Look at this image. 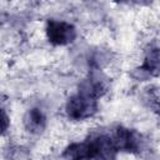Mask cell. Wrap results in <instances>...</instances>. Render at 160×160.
I'll return each instance as SVG.
<instances>
[{"instance_id": "1", "label": "cell", "mask_w": 160, "mask_h": 160, "mask_svg": "<svg viewBox=\"0 0 160 160\" xmlns=\"http://www.w3.org/2000/svg\"><path fill=\"white\" fill-rule=\"evenodd\" d=\"M116 151L111 136L100 134L91 136L82 142L71 144L65 150L64 155L72 159H110L115 158Z\"/></svg>"}, {"instance_id": "2", "label": "cell", "mask_w": 160, "mask_h": 160, "mask_svg": "<svg viewBox=\"0 0 160 160\" xmlns=\"http://www.w3.org/2000/svg\"><path fill=\"white\" fill-rule=\"evenodd\" d=\"M96 99L81 91L69 98L66 102V114L72 120H84L96 112Z\"/></svg>"}, {"instance_id": "3", "label": "cell", "mask_w": 160, "mask_h": 160, "mask_svg": "<svg viewBox=\"0 0 160 160\" xmlns=\"http://www.w3.org/2000/svg\"><path fill=\"white\" fill-rule=\"evenodd\" d=\"M46 35L51 44L66 45L74 41V39L76 38V30L70 22L50 20L46 25Z\"/></svg>"}, {"instance_id": "4", "label": "cell", "mask_w": 160, "mask_h": 160, "mask_svg": "<svg viewBox=\"0 0 160 160\" xmlns=\"http://www.w3.org/2000/svg\"><path fill=\"white\" fill-rule=\"evenodd\" d=\"M111 139L114 141L116 150H122V151H135L140 148L141 144L140 136L135 131L125 128L116 129Z\"/></svg>"}, {"instance_id": "5", "label": "cell", "mask_w": 160, "mask_h": 160, "mask_svg": "<svg viewBox=\"0 0 160 160\" xmlns=\"http://www.w3.org/2000/svg\"><path fill=\"white\" fill-rule=\"evenodd\" d=\"M24 124H25V128L28 131H30L32 134H38L45 129L46 118L40 109L34 108L26 112V115L24 118Z\"/></svg>"}, {"instance_id": "6", "label": "cell", "mask_w": 160, "mask_h": 160, "mask_svg": "<svg viewBox=\"0 0 160 160\" xmlns=\"http://www.w3.org/2000/svg\"><path fill=\"white\" fill-rule=\"evenodd\" d=\"M158 61H159V56H158V49H154L152 51H150V54L148 55L146 60H145V65L144 68H146L148 71H156L158 70Z\"/></svg>"}, {"instance_id": "7", "label": "cell", "mask_w": 160, "mask_h": 160, "mask_svg": "<svg viewBox=\"0 0 160 160\" xmlns=\"http://www.w3.org/2000/svg\"><path fill=\"white\" fill-rule=\"evenodd\" d=\"M9 124H10V120L8 114L2 109H0V134L6 131V129L9 128Z\"/></svg>"}]
</instances>
